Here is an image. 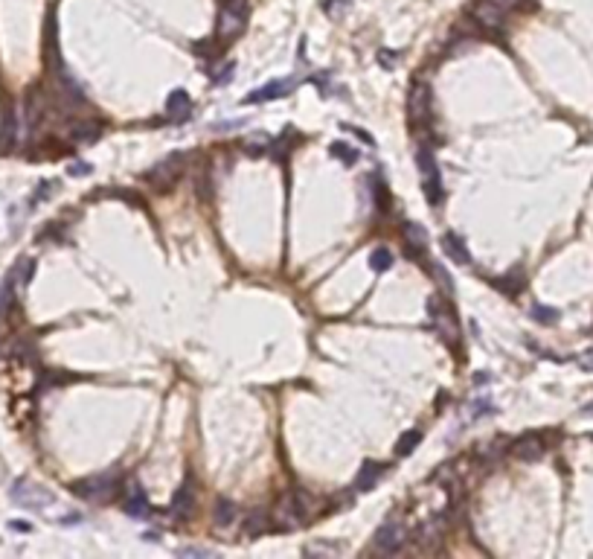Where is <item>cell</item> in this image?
Instances as JSON below:
<instances>
[{
  "label": "cell",
  "mask_w": 593,
  "mask_h": 559,
  "mask_svg": "<svg viewBox=\"0 0 593 559\" xmlns=\"http://www.w3.org/2000/svg\"><path fill=\"white\" fill-rule=\"evenodd\" d=\"M404 539H407L404 527H402V524H395V522H387V524H381V527L375 530V536H373V548H375L378 553L390 556V553H399V551L404 548Z\"/></svg>",
  "instance_id": "8992f818"
},
{
  "label": "cell",
  "mask_w": 593,
  "mask_h": 559,
  "mask_svg": "<svg viewBox=\"0 0 593 559\" xmlns=\"http://www.w3.org/2000/svg\"><path fill=\"white\" fill-rule=\"evenodd\" d=\"M12 140H15V117L6 114L3 125H0V152H6L12 146Z\"/></svg>",
  "instance_id": "484cf974"
},
{
  "label": "cell",
  "mask_w": 593,
  "mask_h": 559,
  "mask_svg": "<svg viewBox=\"0 0 593 559\" xmlns=\"http://www.w3.org/2000/svg\"><path fill=\"white\" fill-rule=\"evenodd\" d=\"M125 513H129L131 519H146V515H149V498H146V493L137 484L129 489V498H125Z\"/></svg>",
  "instance_id": "ac0fdd59"
},
{
  "label": "cell",
  "mask_w": 593,
  "mask_h": 559,
  "mask_svg": "<svg viewBox=\"0 0 593 559\" xmlns=\"http://www.w3.org/2000/svg\"><path fill=\"white\" fill-rule=\"evenodd\" d=\"M576 365L582 367V370H587V373H593V349H587L585 356H578V358H576Z\"/></svg>",
  "instance_id": "1f68e13d"
},
{
  "label": "cell",
  "mask_w": 593,
  "mask_h": 559,
  "mask_svg": "<svg viewBox=\"0 0 593 559\" xmlns=\"http://www.w3.org/2000/svg\"><path fill=\"white\" fill-rule=\"evenodd\" d=\"M32 271H35V262H32V259H21V262L15 265V268L9 271V274L15 277V283L26 286V283H30V277H32Z\"/></svg>",
  "instance_id": "d4e9b609"
},
{
  "label": "cell",
  "mask_w": 593,
  "mask_h": 559,
  "mask_svg": "<svg viewBox=\"0 0 593 559\" xmlns=\"http://www.w3.org/2000/svg\"><path fill=\"white\" fill-rule=\"evenodd\" d=\"M332 155L341 158V161H346V166H352V163L358 161V152L352 149V146H346V143H335V146H332Z\"/></svg>",
  "instance_id": "f1b7e54d"
},
{
  "label": "cell",
  "mask_w": 593,
  "mask_h": 559,
  "mask_svg": "<svg viewBox=\"0 0 593 559\" xmlns=\"http://www.w3.org/2000/svg\"><path fill=\"white\" fill-rule=\"evenodd\" d=\"M67 172H70V175H76V178H79V175H88V172H91V163H82V161H76V163L70 166Z\"/></svg>",
  "instance_id": "836d02e7"
},
{
  "label": "cell",
  "mask_w": 593,
  "mask_h": 559,
  "mask_svg": "<svg viewBox=\"0 0 593 559\" xmlns=\"http://www.w3.org/2000/svg\"><path fill=\"white\" fill-rule=\"evenodd\" d=\"M247 24V0H224L221 18H218V35L236 38Z\"/></svg>",
  "instance_id": "5b68a950"
},
{
  "label": "cell",
  "mask_w": 593,
  "mask_h": 559,
  "mask_svg": "<svg viewBox=\"0 0 593 559\" xmlns=\"http://www.w3.org/2000/svg\"><path fill=\"white\" fill-rule=\"evenodd\" d=\"M117 481H120L117 472H99V475H91V478L76 481L73 493L79 498H88V501H105V498H111V493H114Z\"/></svg>",
  "instance_id": "3957f363"
},
{
  "label": "cell",
  "mask_w": 593,
  "mask_h": 559,
  "mask_svg": "<svg viewBox=\"0 0 593 559\" xmlns=\"http://www.w3.org/2000/svg\"><path fill=\"white\" fill-rule=\"evenodd\" d=\"M180 172H183V155H169L166 161H160L158 166H154L146 178L151 181V184H158V187H169Z\"/></svg>",
  "instance_id": "8fae6325"
},
{
  "label": "cell",
  "mask_w": 593,
  "mask_h": 559,
  "mask_svg": "<svg viewBox=\"0 0 593 559\" xmlns=\"http://www.w3.org/2000/svg\"><path fill=\"white\" fill-rule=\"evenodd\" d=\"M529 315H532L535 320H541V324H556V320H558V312H556V309H547V306H538V303H535L532 309H529Z\"/></svg>",
  "instance_id": "4316f807"
},
{
  "label": "cell",
  "mask_w": 593,
  "mask_h": 559,
  "mask_svg": "<svg viewBox=\"0 0 593 559\" xmlns=\"http://www.w3.org/2000/svg\"><path fill=\"white\" fill-rule=\"evenodd\" d=\"M189 111H192V100H189V93L178 88L169 93V100H166V114L169 117H175V120H187L189 117Z\"/></svg>",
  "instance_id": "5bb4252c"
},
{
  "label": "cell",
  "mask_w": 593,
  "mask_h": 559,
  "mask_svg": "<svg viewBox=\"0 0 593 559\" xmlns=\"http://www.w3.org/2000/svg\"><path fill=\"white\" fill-rule=\"evenodd\" d=\"M99 134H102V125L93 122V120H82L70 129V137H73L76 143H96Z\"/></svg>",
  "instance_id": "d6986e66"
},
{
  "label": "cell",
  "mask_w": 593,
  "mask_h": 559,
  "mask_svg": "<svg viewBox=\"0 0 593 559\" xmlns=\"http://www.w3.org/2000/svg\"><path fill=\"white\" fill-rule=\"evenodd\" d=\"M9 527H12V530H23V533H26V530H32V527H30V524H26V522H12Z\"/></svg>",
  "instance_id": "e575fe53"
},
{
  "label": "cell",
  "mask_w": 593,
  "mask_h": 559,
  "mask_svg": "<svg viewBox=\"0 0 593 559\" xmlns=\"http://www.w3.org/2000/svg\"><path fill=\"white\" fill-rule=\"evenodd\" d=\"M236 519H238V510H236L233 501L218 498L216 507H213V524H216V530H230L236 524Z\"/></svg>",
  "instance_id": "4fadbf2b"
},
{
  "label": "cell",
  "mask_w": 593,
  "mask_h": 559,
  "mask_svg": "<svg viewBox=\"0 0 593 559\" xmlns=\"http://www.w3.org/2000/svg\"><path fill=\"white\" fill-rule=\"evenodd\" d=\"M491 414H494V405L489 402V396L477 399V402L471 405V419H480V416H491Z\"/></svg>",
  "instance_id": "f546056e"
},
{
  "label": "cell",
  "mask_w": 593,
  "mask_h": 559,
  "mask_svg": "<svg viewBox=\"0 0 593 559\" xmlns=\"http://www.w3.org/2000/svg\"><path fill=\"white\" fill-rule=\"evenodd\" d=\"M291 91H294V79H276V82H267V85H262L259 91H253V93H247V96H245V105L282 100V96H288Z\"/></svg>",
  "instance_id": "30bf717a"
},
{
  "label": "cell",
  "mask_w": 593,
  "mask_h": 559,
  "mask_svg": "<svg viewBox=\"0 0 593 559\" xmlns=\"http://www.w3.org/2000/svg\"><path fill=\"white\" fill-rule=\"evenodd\" d=\"M341 551H343V544H337V542H314L305 548V556H337Z\"/></svg>",
  "instance_id": "603a6c76"
},
{
  "label": "cell",
  "mask_w": 593,
  "mask_h": 559,
  "mask_svg": "<svg viewBox=\"0 0 593 559\" xmlns=\"http://www.w3.org/2000/svg\"><path fill=\"white\" fill-rule=\"evenodd\" d=\"M428 312H431L433 324H436V329H440L442 338H445V341H454V338H457V324H454V315L445 309V300H442V297H431Z\"/></svg>",
  "instance_id": "9c48e42d"
},
{
  "label": "cell",
  "mask_w": 593,
  "mask_h": 559,
  "mask_svg": "<svg viewBox=\"0 0 593 559\" xmlns=\"http://www.w3.org/2000/svg\"><path fill=\"white\" fill-rule=\"evenodd\" d=\"M471 18L480 26H489V30H500L506 21V9L498 3V0H474L471 3Z\"/></svg>",
  "instance_id": "52a82bcc"
},
{
  "label": "cell",
  "mask_w": 593,
  "mask_h": 559,
  "mask_svg": "<svg viewBox=\"0 0 593 559\" xmlns=\"http://www.w3.org/2000/svg\"><path fill=\"white\" fill-rule=\"evenodd\" d=\"M381 475H384V464H364V469L355 478V489L358 493H373L375 484L381 481Z\"/></svg>",
  "instance_id": "e0dca14e"
},
{
  "label": "cell",
  "mask_w": 593,
  "mask_h": 559,
  "mask_svg": "<svg viewBox=\"0 0 593 559\" xmlns=\"http://www.w3.org/2000/svg\"><path fill=\"white\" fill-rule=\"evenodd\" d=\"M498 3H500L503 9H509V6H518V3H520V0H498Z\"/></svg>",
  "instance_id": "d590c367"
},
{
  "label": "cell",
  "mask_w": 593,
  "mask_h": 559,
  "mask_svg": "<svg viewBox=\"0 0 593 559\" xmlns=\"http://www.w3.org/2000/svg\"><path fill=\"white\" fill-rule=\"evenodd\" d=\"M192 510H195V484L192 478H187L172 498V515L175 519H187V515H192Z\"/></svg>",
  "instance_id": "7c38bea8"
},
{
  "label": "cell",
  "mask_w": 593,
  "mask_h": 559,
  "mask_svg": "<svg viewBox=\"0 0 593 559\" xmlns=\"http://www.w3.org/2000/svg\"><path fill=\"white\" fill-rule=\"evenodd\" d=\"M9 495L23 510H44V507L53 504V493H50V489L35 484V481H30V478H21V481L12 484V493Z\"/></svg>",
  "instance_id": "7a4b0ae2"
},
{
  "label": "cell",
  "mask_w": 593,
  "mask_h": 559,
  "mask_svg": "<svg viewBox=\"0 0 593 559\" xmlns=\"http://www.w3.org/2000/svg\"><path fill=\"white\" fill-rule=\"evenodd\" d=\"M442 250L454 262H460V265H469L471 262V254H469V248H465V242L460 239V233H445L442 236Z\"/></svg>",
  "instance_id": "2e32d148"
},
{
  "label": "cell",
  "mask_w": 593,
  "mask_h": 559,
  "mask_svg": "<svg viewBox=\"0 0 593 559\" xmlns=\"http://www.w3.org/2000/svg\"><path fill=\"white\" fill-rule=\"evenodd\" d=\"M404 239H407V248H411L413 254H425L428 236H425V228H422V225H413V221H407V225H404Z\"/></svg>",
  "instance_id": "ffe728a7"
},
{
  "label": "cell",
  "mask_w": 593,
  "mask_h": 559,
  "mask_svg": "<svg viewBox=\"0 0 593 559\" xmlns=\"http://www.w3.org/2000/svg\"><path fill=\"white\" fill-rule=\"evenodd\" d=\"M218 70H221V73H216V82H218V85H224V82H230V79H233V70H236V64H233V62H227V64H224V67H218Z\"/></svg>",
  "instance_id": "4dcf8cb0"
},
{
  "label": "cell",
  "mask_w": 593,
  "mask_h": 559,
  "mask_svg": "<svg viewBox=\"0 0 593 559\" xmlns=\"http://www.w3.org/2000/svg\"><path fill=\"white\" fill-rule=\"evenodd\" d=\"M346 9H349L346 0H329V3H326V12H329V15H337V12H346Z\"/></svg>",
  "instance_id": "d6a6232c"
},
{
  "label": "cell",
  "mask_w": 593,
  "mask_h": 559,
  "mask_svg": "<svg viewBox=\"0 0 593 559\" xmlns=\"http://www.w3.org/2000/svg\"><path fill=\"white\" fill-rule=\"evenodd\" d=\"M370 268H373L375 274L390 271V268H393V254H390L387 248H375V250H373V257H370Z\"/></svg>",
  "instance_id": "7402d4cb"
},
{
  "label": "cell",
  "mask_w": 593,
  "mask_h": 559,
  "mask_svg": "<svg viewBox=\"0 0 593 559\" xmlns=\"http://www.w3.org/2000/svg\"><path fill=\"white\" fill-rule=\"evenodd\" d=\"M515 455L520 460H541L544 457V443L538 434H527V437H520L515 440Z\"/></svg>",
  "instance_id": "9a60e30c"
},
{
  "label": "cell",
  "mask_w": 593,
  "mask_h": 559,
  "mask_svg": "<svg viewBox=\"0 0 593 559\" xmlns=\"http://www.w3.org/2000/svg\"><path fill=\"white\" fill-rule=\"evenodd\" d=\"M267 513L265 510H253L250 515H247V522H245V533L250 536V539H256V536H262L265 530H267Z\"/></svg>",
  "instance_id": "44dd1931"
},
{
  "label": "cell",
  "mask_w": 593,
  "mask_h": 559,
  "mask_svg": "<svg viewBox=\"0 0 593 559\" xmlns=\"http://www.w3.org/2000/svg\"><path fill=\"white\" fill-rule=\"evenodd\" d=\"M303 513H305V498L300 493H288V495L279 498V504L274 510V522L282 530H294V527H300L305 522Z\"/></svg>",
  "instance_id": "277c9868"
},
{
  "label": "cell",
  "mask_w": 593,
  "mask_h": 559,
  "mask_svg": "<svg viewBox=\"0 0 593 559\" xmlns=\"http://www.w3.org/2000/svg\"><path fill=\"white\" fill-rule=\"evenodd\" d=\"M419 440H422V431H404L402 440H399V446H395V455H399V457H407V455H411L416 446H419Z\"/></svg>",
  "instance_id": "cb8c5ba5"
},
{
  "label": "cell",
  "mask_w": 593,
  "mask_h": 559,
  "mask_svg": "<svg viewBox=\"0 0 593 559\" xmlns=\"http://www.w3.org/2000/svg\"><path fill=\"white\" fill-rule=\"evenodd\" d=\"M407 111H411L413 122H425L431 117V88L425 82H416L411 88V100H407Z\"/></svg>",
  "instance_id": "ba28073f"
},
{
  "label": "cell",
  "mask_w": 593,
  "mask_h": 559,
  "mask_svg": "<svg viewBox=\"0 0 593 559\" xmlns=\"http://www.w3.org/2000/svg\"><path fill=\"white\" fill-rule=\"evenodd\" d=\"M178 556H183V559H207V556H213V551L204 548V544H189V548H178Z\"/></svg>",
  "instance_id": "83f0119b"
},
{
  "label": "cell",
  "mask_w": 593,
  "mask_h": 559,
  "mask_svg": "<svg viewBox=\"0 0 593 559\" xmlns=\"http://www.w3.org/2000/svg\"><path fill=\"white\" fill-rule=\"evenodd\" d=\"M381 62H384V64H393V62H395V55H387V53H381Z\"/></svg>",
  "instance_id": "8d00e7d4"
},
{
  "label": "cell",
  "mask_w": 593,
  "mask_h": 559,
  "mask_svg": "<svg viewBox=\"0 0 593 559\" xmlns=\"http://www.w3.org/2000/svg\"><path fill=\"white\" fill-rule=\"evenodd\" d=\"M416 166H419V178H422V190H425L428 204H440L442 201V178H440V166H436V155L428 143L416 146Z\"/></svg>",
  "instance_id": "6da1fadb"
}]
</instances>
